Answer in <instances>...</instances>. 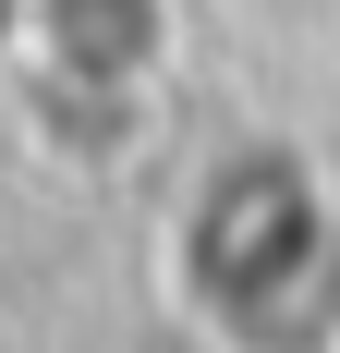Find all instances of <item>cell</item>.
Masks as SVG:
<instances>
[{"label": "cell", "instance_id": "6da1fadb", "mask_svg": "<svg viewBox=\"0 0 340 353\" xmlns=\"http://www.w3.org/2000/svg\"><path fill=\"white\" fill-rule=\"evenodd\" d=\"M182 292L243 353H304L340 317V208L292 146H231L182 208Z\"/></svg>", "mask_w": 340, "mask_h": 353}, {"label": "cell", "instance_id": "7a4b0ae2", "mask_svg": "<svg viewBox=\"0 0 340 353\" xmlns=\"http://www.w3.org/2000/svg\"><path fill=\"white\" fill-rule=\"evenodd\" d=\"M182 61L170 0H25V73L73 110H146Z\"/></svg>", "mask_w": 340, "mask_h": 353}]
</instances>
